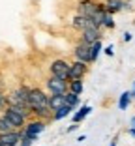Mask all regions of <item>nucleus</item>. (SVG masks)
Instances as JSON below:
<instances>
[{
  "label": "nucleus",
  "instance_id": "nucleus-1",
  "mask_svg": "<svg viewBox=\"0 0 135 146\" xmlns=\"http://www.w3.org/2000/svg\"><path fill=\"white\" fill-rule=\"evenodd\" d=\"M101 13H103V4H94V2H90V0H83V2L79 4V15H84V17L94 19V21L100 23Z\"/></svg>",
  "mask_w": 135,
  "mask_h": 146
},
{
  "label": "nucleus",
  "instance_id": "nucleus-2",
  "mask_svg": "<svg viewBox=\"0 0 135 146\" xmlns=\"http://www.w3.org/2000/svg\"><path fill=\"white\" fill-rule=\"evenodd\" d=\"M47 99H49V96L45 94V92L38 90V88L28 90V107L32 109V112L41 111V109H49L47 107Z\"/></svg>",
  "mask_w": 135,
  "mask_h": 146
},
{
  "label": "nucleus",
  "instance_id": "nucleus-3",
  "mask_svg": "<svg viewBox=\"0 0 135 146\" xmlns=\"http://www.w3.org/2000/svg\"><path fill=\"white\" fill-rule=\"evenodd\" d=\"M8 105H21V107H28V88L21 86L17 90H13L9 96H6Z\"/></svg>",
  "mask_w": 135,
  "mask_h": 146
},
{
  "label": "nucleus",
  "instance_id": "nucleus-4",
  "mask_svg": "<svg viewBox=\"0 0 135 146\" xmlns=\"http://www.w3.org/2000/svg\"><path fill=\"white\" fill-rule=\"evenodd\" d=\"M51 75L68 81V79H70V64L66 60H55L51 64Z\"/></svg>",
  "mask_w": 135,
  "mask_h": 146
},
{
  "label": "nucleus",
  "instance_id": "nucleus-5",
  "mask_svg": "<svg viewBox=\"0 0 135 146\" xmlns=\"http://www.w3.org/2000/svg\"><path fill=\"white\" fill-rule=\"evenodd\" d=\"M43 129H45V122L43 120H34V122H28V124L23 125L21 135H28V137H32V139L38 141V135L41 133Z\"/></svg>",
  "mask_w": 135,
  "mask_h": 146
},
{
  "label": "nucleus",
  "instance_id": "nucleus-6",
  "mask_svg": "<svg viewBox=\"0 0 135 146\" xmlns=\"http://www.w3.org/2000/svg\"><path fill=\"white\" fill-rule=\"evenodd\" d=\"M71 25H73V28H77V30H86V28H98V30H100L101 28V25L98 21L88 19V17H84V15H79V13L73 17Z\"/></svg>",
  "mask_w": 135,
  "mask_h": 146
},
{
  "label": "nucleus",
  "instance_id": "nucleus-7",
  "mask_svg": "<svg viewBox=\"0 0 135 146\" xmlns=\"http://www.w3.org/2000/svg\"><path fill=\"white\" fill-rule=\"evenodd\" d=\"M4 116L8 118V122H9V124H11L15 129H17V127H23V125H25V120H26L25 116L19 114V112L15 111L13 107H9V105L4 109Z\"/></svg>",
  "mask_w": 135,
  "mask_h": 146
},
{
  "label": "nucleus",
  "instance_id": "nucleus-8",
  "mask_svg": "<svg viewBox=\"0 0 135 146\" xmlns=\"http://www.w3.org/2000/svg\"><path fill=\"white\" fill-rule=\"evenodd\" d=\"M47 88H49L51 94H66V92H68V81L51 75V79L47 81Z\"/></svg>",
  "mask_w": 135,
  "mask_h": 146
},
{
  "label": "nucleus",
  "instance_id": "nucleus-9",
  "mask_svg": "<svg viewBox=\"0 0 135 146\" xmlns=\"http://www.w3.org/2000/svg\"><path fill=\"white\" fill-rule=\"evenodd\" d=\"M86 71H88L86 62L75 60L73 64H70V79H68V81H71V79H83L84 75H86Z\"/></svg>",
  "mask_w": 135,
  "mask_h": 146
},
{
  "label": "nucleus",
  "instance_id": "nucleus-10",
  "mask_svg": "<svg viewBox=\"0 0 135 146\" xmlns=\"http://www.w3.org/2000/svg\"><path fill=\"white\" fill-rule=\"evenodd\" d=\"M73 54H75V58H77V60L86 62V64H92V58H90V45H88V43L81 41L77 47H75Z\"/></svg>",
  "mask_w": 135,
  "mask_h": 146
},
{
  "label": "nucleus",
  "instance_id": "nucleus-11",
  "mask_svg": "<svg viewBox=\"0 0 135 146\" xmlns=\"http://www.w3.org/2000/svg\"><path fill=\"white\" fill-rule=\"evenodd\" d=\"M98 39H101V32L98 30V28H86V30H81V41L92 45V43H96Z\"/></svg>",
  "mask_w": 135,
  "mask_h": 146
},
{
  "label": "nucleus",
  "instance_id": "nucleus-12",
  "mask_svg": "<svg viewBox=\"0 0 135 146\" xmlns=\"http://www.w3.org/2000/svg\"><path fill=\"white\" fill-rule=\"evenodd\" d=\"M19 141H21V131H15V129H11V131L0 133V142H6V144L17 146V144H19Z\"/></svg>",
  "mask_w": 135,
  "mask_h": 146
},
{
  "label": "nucleus",
  "instance_id": "nucleus-13",
  "mask_svg": "<svg viewBox=\"0 0 135 146\" xmlns=\"http://www.w3.org/2000/svg\"><path fill=\"white\" fill-rule=\"evenodd\" d=\"M62 105H66V99H64V94H51L47 99V107L49 111H57V109H60Z\"/></svg>",
  "mask_w": 135,
  "mask_h": 146
},
{
  "label": "nucleus",
  "instance_id": "nucleus-14",
  "mask_svg": "<svg viewBox=\"0 0 135 146\" xmlns=\"http://www.w3.org/2000/svg\"><path fill=\"white\" fill-rule=\"evenodd\" d=\"M103 8H105V11H109V13H116L124 8H130V4L124 2V0H107L103 4Z\"/></svg>",
  "mask_w": 135,
  "mask_h": 146
},
{
  "label": "nucleus",
  "instance_id": "nucleus-15",
  "mask_svg": "<svg viewBox=\"0 0 135 146\" xmlns=\"http://www.w3.org/2000/svg\"><path fill=\"white\" fill-rule=\"evenodd\" d=\"M84 90L83 86V79H71V81H68V92H73V94L81 96Z\"/></svg>",
  "mask_w": 135,
  "mask_h": 146
},
{
  "label": "nucleus",
  "instance_id": "nucleus-16",
  "mask_svg": "<svg viewBox=\"0 0 135 146\" xmlns=\"http://www.w3.org/2000/svg\"><path fill=\"white\" fill-rule=\"evenodd\" d=\"M71 111H73V107H70V105H62L60 109H57V111L53 112V118H55V120H62V118H66V116H70Z\"/></svg>",
  "mask_w": 135,
  "mask_h": 146
},
{
  "label": "nucleus",
  "instance_id": "nucleus-17",
  "mask_svg": "<svg viewBox=\"0 0 135 146\" xmlns=\"http://www.w3.org/2000/svg\"><path fill=\"white\" fill-rule=\"evenodd\" d=\"M100 23H101V26H105V28H114L113 13L105 11V8H103V13H101V17H100Z\"/></svg>",
  "mask_w": 135,
  "mask_h": 146
},
{
  "label": "nucleus",
  "instance_id": "nucleus-18",
  "mask_svg": "<svg viewBox=\"0 0 135 146\" xmlns=\"http://www.w3.org/2000/svg\"><path fill=\"white\" fill-rule=\"evenodd\" d=\"M90 111H92V109L88 107V105L81 107V111H79V112H75V114H73V124H79V122H83L84 118H86V116L90 114Z\"/></svg>",
  "mask_w": 135,
  "mask_h": 146
},
{
  "label": "nucleus",
  "instance_id": "nucleus-19",
  "mask_svg": "<svg viewBox=\"0 0 135 146\" xmlns=\"http://www.w3.org/2000/svg\"><path fill=\"white\" fill-rule=\"evenodd\" d=\"M101 39H98L96 43H92L90 45V58H92V62H96V58H98V54L101 52Z\"/></svg>",
  "mask_w": 135,
  "mask_h": 146
},
{
  "label": "nucleus",
  "instance_id": "nucleus-20",
  "mask_svg": "<svg viewBox=\"0 0 135 146\" xmlns=\"http://www.w3.org/2000/svg\"><path fill=\"white\" fill-rule=\"evenodd\" d=\"M64 99H66V105H70V107H77L79 105V96L73 94V92H66Z\"/></svg>",
  "mask_w": 135,
  "mask_h": 146
},
{
  "label": "nucleus",
  "instance_id": "nucleus-21",
  "mask_svg": "<svg viewBox=\"0 0 135 146\" xmlns=\"http://www.w3.org/2000/svg\"><path fill=\"white\" fill-rule=\"evenodd\" d=\"M130 99H131V94H130V92H124V94L120 96V99H118V109L124 111V109L130 105Z\"/></svg>",
  "mask_w": 135,
  "mask_h": 146
},
{
  "label": "nucleus",
  "instance_id": "nucleus-22",
  "mask_svg": "<svg viewBox=\"0 0 135 146\" xmlns=\"http://www.w3.org/2000/svg\"><path fill=\"white\" fill-rule=\"evenodd\" d=\"M11 129H15L11 124L8 122V118H6L4 114L0 116V133H6V131H11Z\"/></svg>",
  "mask_w": 135,
  "mask_h": 146
},
{
  "label": "nucleus",
  "instance_id": "nucleus-23",
  "mask_svg": "<svg viewBox=\"0 0 135 146\" xmlns=\"http://www.w3.org/2000/svg\"><path fill=\"white\" fill-rule=\"evenodd\" d=\"M6 107H8V99H6V96L0 92V112H4Z\"/></svg>",
  "mask_w": 135,
  "mask_h": 146
},
{
  "label": "nucleus",
  "instance_id": "nucleus-24",
  "mask_svg": "<svg viewBox=\"0 0 135 146\" xmlns=\"http://www.w3.org/2000/svg\"><path fill=\"white\" fill-rule=\"evenodd\" d=\"M105 54H107V56H113V54H114V51H113V45H109V47H105Z\"/></svg>",
  "mask_w": 135,
  "mask_h": 146
},
{
  "label": "nucleus",
  "instance_id": "nucleus-25",
  "mask_svg": "<svg viewBox=\"0 0 135 146\" xmlns=\"http://www.w3.org/2000/svg\"><path fill=\"white\" fill-rule=\"evenodd\" d=\"M122 39H124V41H131V34H130V32H126V34L122 36Z\"/></svg>",
  "mask_w": 135,
  "mask_h": 146
},
{
  "label": "nucleus",
  "instance_id": "nucleus-26",
  "mask_svg": "<svg viewBox=\"0 0 135 146\" xmlns=\"http://www.w3.org/2000/svg\"><path fill=\"white\" fill-rule=\"evenodd\" d=\"M130 135H131V137H135V127H131V129H130Z\"/></svg>",
  "mask_w": 135,
  "mask_h": 146
},
{
  "label": "nucleus",
  "instance_id": "nucleus-27",
  "mask_svg": "<svg viewBox=\"0 0 135 146\" xmlns=\"http://www.w3.org/2000/svg\"><path fill=\"white\" fill-rule=\"evenodd\" d=\"M0 146H13V144H6V142H0Z\"/></svg>",
  "mask_w": 135,
  "mask_h": 146
},
{
  "label": "nucleus",
  "instance_id": "nucleus-28",
  "mask_svg": "<svg viewBox=\"0 0 135 146\" xmlns=\"http://www.w3.org/2000/svg\"><path fill=\"white\" fill-rule=\"evenodd\" d=\"M131 124H133V127H135V116H133V118H131Z\"/></svg>",
  "mask_w": 135,
  "mask_h": 146
},
{
  "label": "nucleus",
  "instance_id": "nucleus-29",
  "mask_svg": "<svg viewBox=\"0 0 135 146\" xmlns=\"http://www.w3.org/2000/svg\"><path fill=\"white\" fill-rule=\"evenodd\" d=\"M111 146H116V141H113V142H111Z\"/></svg>",
  "mask_w": 135,
  "mask_h": 146
}]
</instances>
